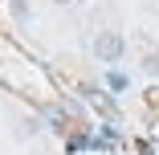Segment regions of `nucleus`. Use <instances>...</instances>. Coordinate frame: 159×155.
<instances>
[{
  "instance_id": "f257e3e1",
  "label": "nucleus",
  "mask_w": 159,
  "mask_h": 155,
  "mask_svg": "<svg viewBox=\"0 0 159 155\" xmlns=\"http://www.w3.org/2000/svg\"><path fill=\"white\" fill-rule=\"evenodd\" d=\"M122 37L114 33V29H102L98 37H94V57L98 61H106V66H114V61H122Z\"/></svg>"
},
{
  "instance_id": "f03ea898",
  "label": "nucleus",
  "mask_w": 159,
  "mask_h": 155,
  "mask_svg": "<svg viewBox=\"0 0 159 155\" xmlns=\"http://www.w3.org/2000/svg\"><path fill=\"white\" fill-rule=\"evenodd\" d=\"M57 4H74V0H57Z\"/></svg>"
},
{
  "instance_id": "7ed1b4c3",
  "label": "nucleus",
  "mask_w": 159,
  "mask_h": 155,
  "mask_svg": "<svg viewBox=\"0 0 159 155\" xmlns=\"http://www.w3.org/2000/svg\"><path fill=\"white\" fill-rule=\"evenodd\" d=\"M102 155H106V151H102ZM110 155H114V151H110Z\"/></svg>"
}]
</instances>
